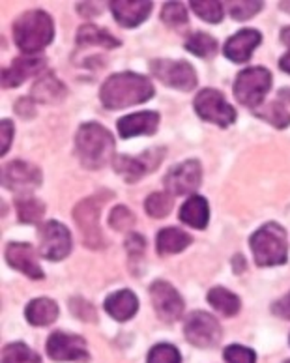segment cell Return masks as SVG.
<instances>
[{"instance_id": "8992f818", "label": "cell", "mask_w": 290, "mask_h": 363, "mask_svg": "<svg viewBox=\"0 0 290 363\" xmlns=\"http://www.w3.org/2000/svg\"><path fill=\"white\" fill-rule=\"evenodd\" d=\"M269 89H272V73L260 66L240 72L234 81V96L249 109H257L264 101Z\"/></svg>"}, {"instance_id": "d4e9b609", "label": "cell", "mask_w": 290, "mask_h": 363, "mask_svg": "<svg viewBox=\"0 0 290 363\" xmlns=\"http://www.w3.org/2000/svg\"><path fill=\"white\" fill-rule=\"evenodd\" d=\"M25 317L32 326H49L58 318V306L51 298H36L26 306Z\"/></svg>"}, {"instance_id": "bcb514c9", "label": "cell", "mask_w": 290, "mask_h": 363, "mask_svg": "<svg viewBox=\"0 0 290 363\" xmlns=\"http://www.w3.org/2000/svg\"><path fill=\"white\" fill-rule=\"evenodd\" d=\"M279 68L283 69V72L290 73V51L286 52V55H283V57H281V60H279Z\"/></svg>"}, {"instance_id": "7c38bea8", "label": "cell", "mask_w": 290, "mask_h": 363, "mask_svg": "<svg viewBox=\"0 0 290 363\" xmlns=\"http://www.w3.org/2000/svg\"><path fill=\"white\" fill-rule=\"evenodd\" d=\"M42 171L28 161H11L2 169V184L10 191L21 193L23 197L42 186Z\"/></svg>"}, {"instance_id": "9c48e42d", "label": "cell", "mask_w": 290, "mask_h": 363, "mask_svg": "<svg viewBox=\"0 0 290 363\" xmlns=\"http://www.w3.org/2000/svg\"><path fill=\"white\" fill-rule=\"evenodd\" d=\"M184 333H186L187 342H191L197 348H213L218 347L223 332L218 318L212 317L206 311H195L186 318L184 324Z\"/></svg>"}, {"instance_id": "7dc6e473", "label": "cell", "mask_w": 290, "mask_h": 363, "mask_svg": "<svg viewBox=\"0 0 290 363\" xmlns=\"http://www.w3.org/2000/svg\"><path fill=\"white\" fill-rule=\"evenodd\" d=\"M281 42L285 43L286 47H290V26L283 28V32H281Z\"/></svg>"}, {"instance_id": "603a6c76", "label": "cell", "mask_w": 290, "mask_h": 363, "mask_svg": "<svg viewBox=\"0 0 290 363\" xmlns=\"http://www.w3.org/2000/svg\"><path fill=\"white\" fill-rule=\"evenodd\" d=\"M193 238L186 230L177 227H165L161 228L156 236V245L157 253L160 255H177L182 253L184 250H187L191 245Z\"/></svg>"}, {"instance_id": "5b68a950", "label": "cell", "mask_w": 290, "mask_h": 363, "mask_svg": "<svg viewBox=\"0 0 290 363\" xmlns=\"http://www.w3.org/2000/svg\"><path fill=\"white\" fill-rule=\"evenodd\" d=\"M111 193H98L89 199H83L77 206L73 208V219L77 223L83 242L90 250H101L105 247V238L99 227V212L109 201Z\"/></svg>"}, {"instance_id": "f6af8a7d", "label": "cell", "mask_w": 290, "mask_h": 363, "mask_svg": "<svg viewBox=\"0 0 290 363\" xmlns=\"http://www.w3.org/2000/svg\"><path fill=\"white\" fill-rule=\"evenodd\" d=\"M233 268H234V272H236V274H242V272H244L245 259H244V257H242V255H236V257H234V259H233Z\"/></svg>"}, {"instance_id": "74e56055", "label": "cell", "mask_w": 290, "mask_h": 363, "mask_svg": "<svg viewBox=\"0 0 290 363\" xmlns=\"http://www.w3.org/2000/svg\"><path fill=\"white\" fill-rule=\"evenodd\" d=\"M262 10V2H230V17L234 21H247Z\"/></svg>"}, {"instance_id": "7bdbcfd3", "label": "cell", "mask_w": 290, "mask_h": 363, "mask_svg": "<svg viewBox=\"0 0 290 363\" xmlns=\"http://www.w3.org/2000/svg\"><path fill=\"white\" fill-rule=\"evenodd\" d=\"M272 311H274V315H277V317L290 320V292L283 296L281 300L275 301L274 307H272Z\"/></svg>"}, {"instance_id": "b9f144b4", "label": "cell", "mask_w": 290, "mask_h": 363, "mask_svg": "<svg viewBox=\"0 0 290 363\" xmlns=\"http://www.w3.org/2000/svg\"><path fill=\"white\" fill-rule=\"evenodd\" d=\"M16 113L21 116V118H32L36 114L34 109V99L32 98H21L16 104Z\"/></svg>"}, {"instance_id": "5bb4252c", "label": "cell", "mask_w": 290, "mask_h": 363, "mask_svg": "<svg viewBox=\"0 0 290 363\" xmlns=\"http://www.w3.org/2000/svg\"><path fill=\"white\" fill-rule=\"evenodd\" d=\"M201 163L197 160L182 161L165 174L167 193H171L172 197H177V195H189L191 197V193L201 187Z\"/></svg>"}, {"instance_id": "484cf974", "label": "cell", "mask_w": 290, "mask_h": 363, "mask_svg": "<svg viewBox=\"0 0 290 363\" xmlns=\"http://www.w3.org/2000/svg\"><path fill=\"white\" fill-rule=\"evenodd\" d=\"M77 45L79 47H104V49H116L120 47V40L111 34L107 28H99L96 25H83L77 32Z\"/></svg>"}, {"instance_id": "e575fe53", "label": "cell", "mask_w": 290, "mask_h": 363, "mask_svg": "<svg viewBox=\"0 0 290 363\" xmlns=\"http://www.w3.org/2000/svg\"><path fill=\"white\" fill-rule=\"evenodd\" d=\"M146 363H182V354L178 352L177 347H172L169 342H160L156 347H152Z\"/></svg>"}, {"instance_id": "681fc988", "label": "cell", "mask_w": 290, "mask_h": 363, "mask_svg": "<svg viewBox=\"0 0 290 363\" xmlns=\"http://www.w3.org/2000/svg\"><path fill=\"white\" fill-rule=\"evenodd\" d=\"M279 8L283 11H289L290 13V2H279Z\"/></svg>"}, {"instance_id": "c3c4849f", "label": "cell", "mask_w": 290, "mask_h": 363, "mask_svg": "<svg viewBox=\"0 0 290 363\" xmlns=\"http://www.w3.org/2000/svg\"><path fill=\"white\" fill-rule=\"evenodd\" d=\"M279 99H283V101H290V89L279 90Z\"/></svg>"}, {"instance_id": "52a82bcc", "label": "cell", "mask_w": 290, "mask_h": 363, "mask_svg": "<svg viewBox=\"0 0 290 363\" xmlns=\"http://www.w3.org/2000/svg\"><path fill=\"white\" fill-rule=\"evenodd\" d=\"M195 111L202 120L210 124L228 128L236 122V111L228 104L225 96L216 89H204L195 98Z\"/></svg>"}, {"instance_id": "3957f363", "label": "cell", "mask_w": 290, "mask_h": 363, "mask_svg": "<svg viewBox=\"0 0 290 363\" xmlns=\"http://www.w3.org/2000/svg\"><path fill=\"white\" fill-rule=\"evenodd\" d=\"M11 32H13L16 45L30 57L34 52L45 49L52 42L55 25L47 11L30 10L17 17Z\"/></svg>"}, {"instance_id": "7402d4cb", "label": "cell", "mask_w": 290, "mask_h": 363, "mask_svg": "<svg viewBox=\"0 0 290 363\" xmlns=\"http://www.w3.org/2000/svg\"><path fill=\"white\" fill-rule=\"evenodd\" d=\"M66 86L52 73H47L34 83L30 98L38 104H58V101H62L66 98Z\"/></svg>"}, {"instance_id": "4fadbf2b", "label": "cell", "mask_w": 290, "mask_h": 363, "mask_svg": "<svg viewBox=\"0 0 290 363\" xmlns=\"http://www.w3.org/2000/svg\"><path fill=\"white\" fill-rule=\"evenodd\" d=\"M47 354L55 362L87 363L90 359L87 341L81 335H72L66 332H55L49 335Z\"/></svg>"}, {"instance_id": "d6a6232c", "label": "cell", "mask_w": 290, "mask_h": 363, "mask_svg": "<svg viewBox=\"0 0 290 363\" xmlns=\"http://www.w3.org/2000/svg\"><path fill=\"white\" fill-rule=\"evenodd\" d=\"M189 4H191V10L201 17L202 21L212 23V25L223 21V4L221 2H216V0H206V2L204 0H193Z\"/></svg>"}, {"instance_id": "2e32d148", "label": "cell", "mask_w": 290, "mask_h": 363, "mask_svg": "<svg viewBox=\"0 0 290 363\" xmlns=\"http://www.w3.org/2000/svg\"><path fill=\"white\" fill-rule=\"evenodd\" d=\"M260 42H262V36H260L259 30L244 28V30L236 32L234 36L228 38L223 47L225 57L236 64H245L249 58L253 57L255 49L260 45Z\"/></svg>"}, {"instance_id": "60d3db41", "label": "cell", "mask_w": 290, "mask_h": 363, "mask_svg": "<svg viewBox=\"0 0 290 363\" xmlns=\"http://www.w3.org/2000/svg\"><path fill=\"white\" fill-rule=\"evenodd\" d=\"M0 137H2L0 154L4 156L6 152L10 150L11 140H13V124H11L10 120H2V124H0Z\"/></svg>"}, {"instance_id": "4316f807", "label": "cell", "mask_w": 290, "mask_h": 363, "mask_svg": "<svg viewBox=\"0 0 290 363\" xmlns=\"http://www.w3.org/2000/svg\"><path fill=\"white\" fill-rule=\"evenodd\" d=\"M208 303L216 309L218 313H221L223 317H234L238 315L240 307H242V301L234 292H230L225 286H213L212 291L208 292Z\"/></svg>"}, {"instance_id": "8d00e7d4", "label": "cell", "mask_w": 290, "mask_h": 363, "mask_svg": "<svg viewBox=\"0 0 290 363\" xmlns=\"http://www.w3.org/2000/svg\"><path fill=\"white\" fill-rule=\"evenodd\" d=\"M69 311H72L73 317L83 322H96V318H98V313H96L92 303L83 300V298H72L69 300Z\"/></svg>"}, {"instance_id": "f907efd6", "label": "cell", "mask_w": 290, "mask_h": 363, "mask_svg": "<svg viewBox=\"0 0 290 363\" xmlns=\"http://www.w3.org/2000/svg\"><path fill=\"white\" fill-rule=\"evenodd\" d=\"M285 363H290V359H286V362Z\"/></svg>"}, {"instance_id": "ac0fdd59", "label": "cell", "mask_w": 290, "mask_h": 363, "mask_svg": "<svg viewBox=\"0 0 290 363\" xmlns=\"http://www.w3.org/2000/svg\"><path fill=\"white\" fill-rule=\"evenodd\" d=\"M6 260L11 268L17 272L25 274L30 279H43L42 266L38 264L36 255L32 250L30 244H23V242H11L6 247Z\"/></svg>"}, {"instance_id": "f1b7e54d", "label": "cell", "mask_w": 290, "mask_h": 363, "mask_svg": "<svg viewBox=\"0 0 290 363\" xmlns=\"http://www.w3.org/2000/svg\"><path fill=\"white\" fill-rule=\"evenodd\" d=\"M186 49L199 58H212L219 52V43L206 32H195L187 38Z\"/></svg>"}, {"instance_id": "4dcf8cb0", "label": "cell", "mask_w": 290, "mask_h": 363, "mask_svg": "<svg viewBox=\"0 0 290 363\" xmlns=\"http://www.w3.org/2000/svg\"><path fill=\"white\" fill-rule=\"evenodd\" d=\"M255 114L259 118L266 120L268 124H272L277 130H285L290 125V113L285 109V105L281 104V99L279 101H272L260 111H255Z\"/></svg>"}, {"instance_id": "ee69618b", "label": "cell", "mask_w": 290, "mask_h": 363, "mask_svg": "<svg viewBox=\"0 0 290 363\" xmlns=\"http://www.w3.org/2000/svg\"><path fill=\"white\" fill-rule=\"evenodd\" d=\"M77 10L87 17H92V16H96V13H99V11H101L98 6H96V2H79Z\"/></svg>"}, {"instance_id": "d590c367", "label": "cell", "mask_w": 290, "mask_h": 363, "mask_svg": "<svg viewBox=\"0 0 290 363\" xmlns=\"http://www.w3.org/2000/svg\"><path fill=\"white\" fill-rule=\"evenodd\" d=\"M109 225L111 228L118 230V233L131 230L135 225V213L131 212L130 208H126V206L113 208V212H111L109 216Z\"/></svg>"}, {"instance_id": "e0dca14e", "label": "cell", "mask_w": 290, "mask_h": 363, "mask_svg": "<svg viewBox=\"0 0 290 363\" xmlns=\"http://www.w3.org/2000/svg\"><path fill=\"white\" fill-rule=\"evenodd\" d=\"M47 60L43 57H19L4 68L2 72V84L4 89H16L28 77L40 75L45 69Z\"/></svg>"}, {"instance_id": "d6986e66", "label": "cell", "mask_w": 290, "mask_h": 363, "mask_svg": "<svg viewBox=\"0 0 290 363\" xmlns=\"http://www.w3.org/2000/svg\"><path fill=\"white\" fill-rule=\"evenodd\" d=\"M160 113L143 111V113L128 114L118 120V135L122 139H133L137 135H154L160 128Z\"/></svg>"}, {"instance_id": "83f0119b", "label": "cell", "mask_w": 290, "mask_h": 363, "mask_svg": "<svg viewBox=\"0 0 290 363\" xmlns=\"http://www.w3.org/2000/svg\"><path fill=\"white\" fill-rule=\"evenodd\" d=\"M16 210L19 221L28 225L42 221V218L45 216V204H43L40 199L30 197V195H25V197L17 199Z\"/></svg>"}, {"instance_id": "30bf717a", "label": "cell", "mask_w": 290, "mask_h": 363, "mask_svg": "<svg viewBox=\"0 0 290 363\" xmlns=\"http://www.w3.org/2000/svg\"><path fill=\"white\" fill-rule=\"evenodd\" d=\"M163 157H165V148H150V150L143 152L137 157L122 156L120 154L113 161L114 172H118L128 184H135L143 177L156 171L161 161H163Z\"/></svg>"}, {"instance_id": "1f68e13d", "label": "cell", "mask_w": 290, "mask_h": 363, "mask_svg": "<svg viewBox=\"0 0 290 363\" xmlns=\"http://www.w3.org/2000/svg\"><path fill=\"white\" fill-rule=\"evenodd\" d=\"M172 206H174V201H172L171 193L156 191V193H152L150 197L145 201L146 213L154 219L167 218V216L171 213Z\"/></svg>"}, {"instance_id": "f35d334b", "label": "cell", "mask_w": 290, "mask_h": 363, "mask_svg": "<svg viewBox=\"0 0 290 363\" xmlns=\"http://www.w3.org/2000/svg\"><path fill=\"white\" fill-rule=\"evenodd\" d=\"M225 359L228 363H257V354L242 345H230L225 348Z\"/></svg>"}, {"instance_id": "cb8c5ba5", "label": "cell", "mask_w": 290, "mask_h": 363, "mask_svg": "<svg viewBox=\"0 0 290 363\" xmlns=\"http://www.w3.org/2000/svg\"><path fill=\"white\" fill-rule=\"evenodd\" d=\"M180 219L186 225L193 228H206L208 221H210V206H208L206 199L199 197V195H191L186 203L180 208Z\"/></svg>"}, {"instance_id": "ffe728a7", "label": "cell", "mask_w": 290, "mask_h": 363, "mask_svg": "<svg viewBox=\"0 0 290 363\" xmlns=\"http://www.w3.org/2000/svg\"><path fill=\"white\" fill-rule=\"evenodd\" d=\"M109 8L113 11L114 19L118 21V25L126 26V28H133L139 26L140 23L146 21V17L150 16L154 2H146V0H116V2H109Z\"/></svg>"}, {"instance_id": "8fae6325", "label": "cell", "mask_w": 290, "mask_h": 363, "mask_svg": "<svg viewBox=\"0 0 290 363\" xmlns=\"http://www.w3.org/2000/svg\"><path fill=\"white\" fill-rule=\"evenodd\" d=\"M40 255L47 260H64L72 253V234L60 221H47L40 227Z\"/></svg>"}, {"instance_id": "7a4b0ae2", "label": "cell", "mask_w": 290, "mask_h": 363, "mask_svg": "<svg viewBox=\"0 0 290 363\" xmlns=\"http://www.w3.org/2000/svg\"><path fill=\"white\" fill-rule=\"evenodd\" d=\"M75 152L83 167L90 171H98L116 157L113 133L96 122H87L77 131Z\"/></svg>"}, {"instance_id": "6da1fadb", "label": "cell", "mask_w": 290, "mask_h": 363, "mask_svg": "<svg viewBox=\"0 0 290 363\" xmlns=\"http://www.w3.org/2000/svg\"><path fill=\"white\" fill-rule=\"evenodd\" d=\"M154 84L145 75L122 72L111 75L99 90V99L105 109L118 111L140 105L154 98Z\"/></svg>"}, {"instance_id": "277c9868", "label": "cell", "mask_w": 290, "mask_h": 363, "mask_svg": "<svg viewBox=\"0 0 290 363\" xmlns=\"http://www.w3.org/2000/svg\"><path fill=\"white\" fill-rule=\"evenodd\" d=\"M249 247L253 251V259L259 266L285 264L289 257L285 228L277 223H266L255 230L249 238Z\"/></svg>"}, {"instance_id": "44dd1931", "label": "cell", "mask_w": 290, "mask_h": 363, "mask_svg": "<svg viewBox=\"0 0 290 363\" xmlns=\"http://www.w3.org/2000/svg\"><path fill=\"white\" fill-rule=\"evenodd\" d=\"M139 309V300L131 291L124 289V291L113 292L107 296L105 300V311L109 313L114 320L126 322L135 317V313Z\"/></svg>"}, {"instance_id": "9a60e30c", "label": "cell", "mask_w": 290, "mask_h": 363, "mask_svg": "<svg viewBox=\"0 0 290 363\" xmlns=\"http://www.w3.org/2000/svg\"><path fill=\"white\" fill-rule=\"evenodd\" d=\"M150 298L154 311L163 322H174L184 313V300L169 281L157 279L150 285Z\"/></svg>"}, {"instance_id": "ab89813d", "label": "cell", "mask_w": 290, "mask_h": 363, "mask_svg": "<svg viewBox=\"0 0 290 363\" xmlns=\"http://www.w3.org/2000/svg\"><path fill=\"white\" fill-rule=\"evenodd\" d=\"M126 250H128V255H130L131 262H139L146 251L145 236L139 233L128 234V238H126Z\"/></svg>"}, {"instance_id": "ba28073f", "label": "cell", "mask_w": 290, "mask_h": 363, "mask_svg": "<svg viewBox=\"0 0 290 363\" xmlns=\"http://www.w3.org/2000/svg\"><path fill=\"white\" fill-rule=\"evenodd\" d=\"M150 72L160 79L161 83L171 89L191 92L197 86V72L186 60H167L157 58L150 62Z\"/></svg>"}, {"instance_id": "836d02e7", "label": "cell", "mask_w": 290, "mask_h": 363, "mask_svg": "<svg viewBox=\"0 0 290 363\" xmlns=\"http://www.w3.org/2000/svg\"><path fill=\"white\" fill-rule=\"evenodd\" d=\"M161 19L163 23L172 28H180V26L187 25V10L182 2H167L161 8Z\"/></svg>"}, {"instance_id": "f546056e", "label": "cell", "mask_w": 290, "mask_h": 363, "mask_svg": "<svg viewBox=\"0 0 290 363\" xmlns=\"http://www.w3.org/2000/svg\"><path fill=\"white\" fill-rule=\"evenodd\" d=\"M2 363H42V358L25 342H10L2 348Z\"/></svg>"}]
</instances>
